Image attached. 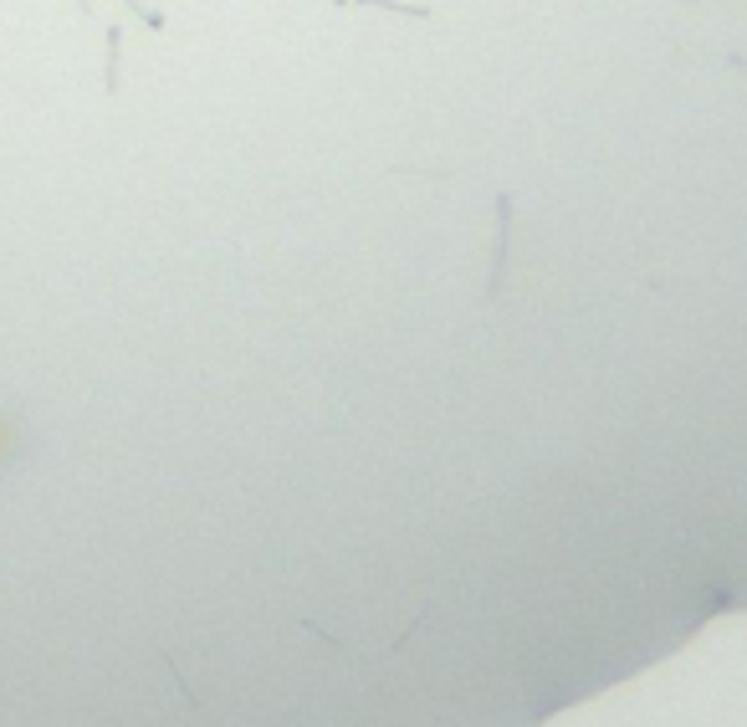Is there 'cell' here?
<instances>
[{
  "mask_svg": "<svg viewBox=\"0 0 747 727\" xmlns=\"http://www.w3.org/2000/svg\"><path fill=\"white\" fill-rule=\"evenodd\" d=\"M118 62H123V26L108 21L103 26V93H118Z\"/></svg>",
  "mask_w": 747,
  "mask_h": 727,
  "instance_id": "obj_2",
  "label": "cell"
},
{
  "mask_svg": "<svg viewBox=\"0 0 747 727\" xmlns=\"http://www.w3.org/2000/svg\"><path fill=\"white\" fill-rule=\"evenodd\" d=\"M354 6H374V11L410 16V21H435V11H430V6H410V0H354Z\"/></svg>",
  "mask_w": 747,
  "mask_h": 727,
  "instance_id": "obj_3",
  "label": "cell"
},
{
  "mask_svg": "<svg viewBox=\"0 0 747 727\" xmlns=\"http://www.w3.org/2000/svg\"><path fill=\"white\" fill-rule=\"evenodd\" d=\"M686 6H701V0H686Z\"/></svg>",
  "mask_w": 747,
  "mask_h": 727,
  "instance_id": "obj_7",
  "label": "cell"
},
{
  "mask_svg": "<svg viewBox=\"0 0 747 727\" xmlns=\"http://www.w3.org/2000/svg\"><path fill=\"white\" fill-rule=\"evenodd\" d=\"M118 6H123V11H134L149 31H169V16H164L159 6H149V0H118Z\"/></svg>",
  "mask_w": 747,
  "mask_h": 727,
  "instance_id": "obj_4",
  "label": "cell"
},
{
  "mask_svg": "<svg viewBox=\"0 0 747 727\" xmlns=\"http://www.w3.org/2000/svg\"><path fill=\"white\" fill-rule=\"evenodd\" d=\"M343 6H354V0H333V11H343Z\"/></svg>",
  "mask_w": 747,
  "mask_h": 727,
  "instance_id": "obj_6",
  "label": "cell"
},
{
  "mask_svg": "<svg viewBox=\"0 0 747 727\" xmlns=\"http://www.w3.org/2000/svg\"><path fill=\"white\" fill-rule=\"evenodd\" d=\"M77 11H82L87 21H93V16H98V11H93V0H77Z\"/></svg>",
  "mask_w": 747,
  "mask_h": 727,
  "instance_id": "obj_5",
  "label": "cell"
},
{
  "mask_svg": "<svg viewBox=\"0 0 747 727\" xmlns=\"http://www.w3.org/2000/svg\"><path fill=\"white\" fill-rule=\"evenodd\" d=\"M507 251H512V195L497 190V256H492V287L507 272Z\"/></svg>",
  "mask_w": 747,
  "mask_h": 727,
  "instance_id": "obj_1",
  "label": "cell"
}]
</instances>
